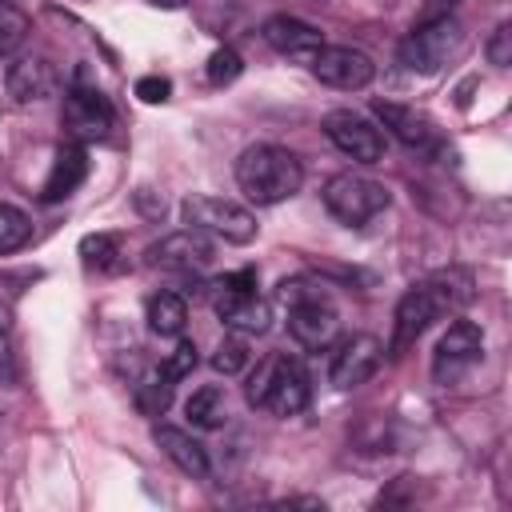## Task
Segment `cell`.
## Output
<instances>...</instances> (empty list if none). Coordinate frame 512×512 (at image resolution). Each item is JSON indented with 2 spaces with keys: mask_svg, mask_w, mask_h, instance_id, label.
Wrapping results in <instances>:
<instances>
[{
  "mask_svg": "<svg viewBox=\"0 0 512 512\" xmlns=\"http://www.w3.org/2000/svg\"><path fill=\"white\" fill-rule=\"evenodd\" d=\"M472 300V280L468 272H436L432 280L412 284L392 316V340H388V356H404L428 328L432 320H440L444 312L460 308Z\"/></svg>",
  "mask_w": 512,
  "mask_h": 512,
  "instance_id": "cell-1",
  "label": "cell"
},
{
  "mask_svg": "<svg viewBox=\"0 0 512 512\" xmlns=\"http://www.w3.org/2000/svg\"><path fill=\"white\" fill-rule=\"evenodd\" d=\"M236 184L252 204H284L300 192L304 168L280 144H248L236 156Z\"/></svg>",
  "mask_w": 512,
  "mask_h": 512,
  "instance_id": "cell-2",
  "label": "cell"
},
{
  "mask_svg": "<svg viewBox=\"0 0 512 512\" xmlns=\"http://www.w3.org/2000/svg\"><path fill=\"white\" fill-rule=\"evenodd\" d=\"M244 396L252 408H264L272 416H296L308 408L312 400V384L308 372L296 356L288 352H268L264 360H256V368L248 372Z\"/></svg>",
  "mask_w": 512,
  "mask_h": 512,
  "instance_id": "cell-3",
  "label": "cell"
},
{
  "mask_svg": "<svg viewBox=\"0 0 512 512\" xmlns=\"http://www.w3.org/2000/svg\"><path fill=\"white\" fill-rule=\"evenodd\" d=\"M280 300L288 304V336L300 348L320 352V348H328L336 340L340 316H336V308L328 304V296L320 288H304L300 280H292V284L284 280L280 284Z\"/></svg>",
  "mask_w": 512,
  "mask_h": 512,
  "instance_id": "cell-4",
  "label": "cell"
},
{
  "mask_svg": "<svg viewBox=\"0 0 512 512\" xmlns=\"http://www.w3.org/2000/svg\"><path fill=\"white\" fill-rule=\"evenodd\" d=\"M324 208L340 220V224H348V228H364L368 220H376L384 208H388V188L380 184V180H372V176H360V172H336V176H328V184H324Z\"/></svg>",
  "mask_w": 512,
  "mask_h": 512,
  "instance_id": "cell-5",
  "label": "cell"
},
{
  "mask_svg": "<svg viewBox=\"0 0 512 512\" xmlns=\"http://www.w3.org/2000/svg\"><path fill=\"white\" fill-rule=\"evenodd\" d=\"M460 40H464L460 20H452V16L420 20V24L400 40L396 60L404 64V72H420V76H428V72H440V68L448 64V56L460 48Z\"/></svg>",
  "mask_w": 512,
  "mask_h": 512,
  "instance_id": "cell-6",
  "label": "cell"
},
{
  "mask_svg": "<svg viewBox=\"0 0 512 512\" xmlns=\"http://www.w3.org/2000/svg\"><path fill=\"white\" fill-rule=\"evenodd\" d=\"M60 120H64L68 140H76V144L104 140V136L112 132L116 112H112L108 96L88 80V68H76V76H72V84H68V96H64Z\"/></svg>",
  "mask_w": 512,
  "mask_h": 512,
  "instance_id": "cell-7",
  "label": "cell"
},
{
  "mask_svg": "<svg viewBox=\"0 0 512 512\" xmlns=\"http://www.w3.org/2000/svg\"><path fill=\"white\" fill-rule=\"evenodd\" d=\"M180 216L188 228L220 236L228 244H248L256 236V216L236 204V200H220V196H184L180 200Z\"/></svg>",
  "mask_w": 512,
  "mask_h": 512,
  "instance_id": "cell-8",
  "label": "cell"
},
{
  "mask_svg": "<svg viewBox=\"0 0 512 512\" xmlns=\"http://www.w3.org/2000/svg\"><path fill=\"white\" fill-rule=\"evenodd\" d=\"M324 136H328L344 156H352L356 164H376V160H384V148H388L384 132H380L368 116H360V112H352V108L328 112V116H324Z\"/></svg>",
  "mask_w": 512,
  "mask_h": 512,
  "instance_id": "cell-9",
  "label": "cell"
},
{
  "mask_svg": "<svg viewBox=\"0 0 512 512\" xmlns=\"http://www.w3.org/2000/svg\"><path fill=\"white\" fill-rule=\"evenodd\" d=\"M312 76L328 88H340V92H360L372 84L376 76V64L372 56H364L360 48H348V44H324L316 56H312Z\"/></svg>",
  "mask_w": 512,
  "mask_h": 512,
  "instance_id": "cell-10",
  "label": "cell"
},
{
  "mask_svg": "<svg viewBox=\"0 0 512 512\" xmlns=\"http://www.w3.org/2000/svg\"><path fill=\"white\" fill-rule=\"evenodd\" d=\"M480 352H484V332H480V324H472V320H452L448 332H444L440 344H436V356H432L436 380H440V384H452L464 368H472V364L480 360Z\"/></svg>",
  "mask_w": 512,
  "mask_h": 512,
  "instance_id": "cell-11",
  "label": "cell"
},
{
  "mask_svg": "<svg viewBox=\"0 0 512 512\" xmlns=\"http://www.w3.org/2000/svg\"><path fill=\"white\" fill-rule=\"evenodd\" d=\"M380 360H384V344L376 336H368V332H356V336L336 344L332 364H328V380L336 388H360L364 380H372Z\"/></svg>",
  "mask_w": 512,
  "mask_h": 512,
  "instance_id": "cell-12",
  "label": "cell"
},
{
  "mask_svg": "<svg viewBox=\"0 0 512 512\" xmlns=\"http://www.w3.org/2000/svg\"><path fill=\"white\" fill-rule=\"evenodd\" d=\"M148 264L152 268H164V272L192 276V272H204L212 264V244L204 240V232L184 228V232H172V236L156 240L148 248Z\"/></svg>",
  "mask_w": 512,
  "mask_h": 512,
  "instance_id": "cell-13",
  "label": "cell"
},
{
  "mask_svg": "<svg viewBox=\"0 0 512 512\" xmlns=\"http://www.w3.org/2000/svg\"><path fill=\"white\" fill-rule=\"evenodd\" d=\"M212 308L224 320V328H232L240 336H260V332L272 328V308H268V300L256 296V288L252 292L212 288Z\"/></svg>",
  "mask_w": 512,
  "mask_h": 512,
  "instance_id": "cell-14",
  "label": "cell"
},
{
  "mask_svg": "<svg viewBox=\"0 0 512 512\" xmlns=\"http://www.w3.org/2000/svg\"><path fill=\"white\" fill-rule=\"evenodd\" d=\"M264 44L288 60H300V64H312V56L324 48V36L320 28H312L308 20H296V16H268L264 20Z\"/></svg>",
  "mask_w": 512,
  "mask_h": 512,
  "instance_id": "cell-15",
  "label": "cell"
},
{
  "mask_svg": "<svg viewBox=\"0 0 512 512\" xmlns=\"http://www.w3.org/2000/svg\"><path fill=\"white\" fill-rule=\"evenodd\" d=\"M4 88L16 104H36L56 88V68L48 56H16L4 72Z\"/></svg>",
  "mask_w": 512,
  "mask_h": 512,
  "instance_id": "cell-16",
  "label": "cell"
},
{
  "mask_svg": "<svg viewBox=\"0 0 512 512\" xmlns=\"http://www.w3.org/2000/svg\"><path fill=\"white\" fill-rule=\"evenodd\" d=\"M84 176H88L84 144H76V140L60 144V152H56V160H52V172H48V180H44V188H40V200H44V204H56V200L72 196V192L84 184Z\"/></svg>",
  "mask_w": 512,
  "mask_h": 512,
  "instance_id": "cell-17",
  "label": "cell"
},
{
  "mask_svg": "<svg viewBox=\"0 0 512 512\" xmlns=\"http://www.w3.org/2000/svg\"><path fill=\"white\" fill-rule=\"evenodd\" d=\"M156 444H160V452L184 472V476H196V480H204L208 472H212V460H208V448L196 440V436H188L184 428H172V424H156Z\"/></svg>",
  "mask_w": 512,
  "mask_h": 512,
  "instance_id": "cell-18",
  "label": "cell"
},
{
  "mask_svg": "<svg viewBox=\"0 0 512 512\" xmlns=\"http://www.w3.org/2000/svg\"><path fill=\"white\" fill-rule=\"evenodd\" d=\"M372 112H376V120H380L400 144H408V148H424V144L432 140V120H428L424 112H416V108H404V104H392V100H376Z\"/></svg>",
  "mask_w": 512,
  "mask_h": 512,
  "instance_id": "cell-19",
  "label": "cell"
},
{
  "mask_svg": "<svg viewBox=\"0 0 512 512\" xmlns=\"http://www.w3.org/2000/svg\"><path fill=\"white\" fill-rule=\"evenodd\" d=\"M188 324V304L180 292H156L148 300V328L156 336H180Z\"/></svg>",
  "mask_w": 512,
  "mask_h": 512,
  "instance_id": "cell-20",
  "label": "cell"
},
{
  "mask_svg": "<svg viewBox=\"0 0 512 512\" xmlns=\"http://www.w3.org/2000/svg\"><path fill=\"white\" fill-rule=\"evenodd\" d=\"M172 388H176V380H172L164 368H148V372L132 384V400H136V408H140L144 416H160V412L172 404Z\"/></svg>",
  "mask_w": 512,
  "mask_h": 512,
  "instance_id": "cell-21",
  "label": "cell"
},
{
  "mask_svg": "<svg viewBox=\"0 0 512 512\" xmlns=\"http://www.w3.org/2000/svg\"><path fill=\"white\" fill-rule=\"evenodd\" d=\"M184 416H188L196 428H224V420H228V396H224L216 384H204V388H196V392L188 396Z\"/></svg>",
  "mask_w": 512,
  "mask_h": 512,
  "instance_id": "cell-22",
  "label": "cell"
},
{
  "mask_svg": "<svg viewBox=\"0 0 512 512\" xmlns=\"http://www.w3.org/2000/svg\"><path fill=\"white\" fill-rule=\"evenodd\" d=\"M24 40H28V12L12 0H0V60L16 56Z\"/></svg>",
  "mask_w": 512,
  "mask_h": 512,
  "instance_id": "cell-23",
  "label": "cell"
},
{
  "mask_svg": "<svg viewBox=\"0 0 512 512\" xmlns=\"http://www.w3.org/2000/svg\"><path fill=\"white\" fill-rule=\"evenodd\" d=\"M28 240H32V220L16 204H4L0 200V252H16Z\"/></svg>",
  "mask_w": 512,
  "mask_h": 512,
  "instance_id": "cell-24",
  "label": "cell"
},
{
  "mask_svg": "<svg viewBox=\"0 0 512 512\" xmlns=\"http://www.w3.org/2000/svg\"><path fill=\"white\" fill-rule=\"evenodd\" d=\"M248 360H252V352H248V340H244L240 332L224 336V340L216 344V352H212V368H216L220 376H236V372H244Z\"/></svg>",
  "mask_w": 512,
  "mask_h": 512,
  "instance_id": "cell-25",
  "label": "cell"
},
{
  "mask_svg": "<svg viewBox=\"0 0 512 512\" xmlns=\"http://www.w3.org/2000/svg\"><path fill=\"white\" fill-rule=\"evenodd\" d=\"M80 256H84V264H88V268H100V272H108V268H116V256H120V240H116L112 232H96V236H84V240H80Z\"/></svg>",
  "mask_w": 512,
  "mask_h": 512,
  "instance_id": "cell-26",
  "label": "cell"
},
{
  "mask_svg": "<svg viewBox=\"0 0 512 512\" xmlns=\"http://www.w3.org/2000/svg\"><path fill=\"white\" fill-rule=\"evenodd\" d=\"M208 80L220 88V84H232L240 72H244V60H240V52L236 48H216L212 56H208Z\"/></svg>",
  "mask_w": 512,
  "mask_h": 512,
  "instance_id": "cell-27",
  "label": "cell"
},
{
  "mask_svg": "<svg viewBox=\"0 0 512 512\" xmlns=\"http://www.w3.org/2000/svg\"><path fill=\"white\" fill-rule=\"evenodd\" d=\"M196 360H200V356H196V344H192V340H176V348L164 356L160 368H164L172 380H184V376L196 368Z\"/></svg>",
  "mask_w": 512,
  "mask_h": 512,
  "instance_id": "cell-28",
  "label": "cell"
},
{
  "mask_svg": "<svg viewBox=\"0 0 512 512\" xmlns=\"http://www.w3.org/2000/svg\"><path fill=\"white\" fill-rule=\"evenodd\" d=\"M488 64H496V68H508L512 64V24H500L496 32H492V40H488Z\"/></svg>",
  "mask_w": 512,
  "mask_h": 512,
  "instance_id": "cell-29",
  "label": "cell"
},
{
  "mask_svg": "<svg viewBox=\"0 0 512 512\" xmlns=\"http://www.w3.org/2000/svg\"><path fill=\"white\" fill-rule=\"evenodd\" d=\"M168 92H172V84H168L164 76H140V80H136V96H140L144 104H164Z\"/></svg>",
  "mask_w": 512,
  "mask_h": 512,
  "instance_id": "cell-30",
  "label": "cell"
},
{
  "mask_svg": "<svg viewBox=\"0 0 512 512\" xmlns=\"http://www.w3.org/2000/svg\"><path fill=\"white\" fill-rule=\"evenodd\" d=\"M16 380V356H12V344H8V332L0 324V388Z\"/></svg>",
  "mask_w": 512,
  "mask_h": 512,
  "instance_id": "cell-31",
  "label": "cell"
},
{
  "mask_svg": "<svg viewBox=\"0 0 512 512\" xmlns=\"http://www.w3.org/2000/svg\"><path fill=\"white\" fill-rule=\"evenodd\" d=\"M452 4H456V0H432V4L424 8V16H420V20H436V16H448V12H452Z\"/></svg>",
  "mask_w": 512,
  "mask_h": 512,
  "instance_id": "cell-32",
  "label": "cell"
},
{
  "mask_svg": "<svg viewBox=\"0 0 512 512\" xmlns=\"http://www.w3.org/2000/svg\"><path fill=\"white\" fill-rule=\"evenodd\" d=\"M152 4H156V8H184L188 0H152Z\"/></svg>",
  "mask_w": 512,
  "mask_h": 512,
  "instance_id": "cell-33",
  "label": "cell"
}]
</instances>
